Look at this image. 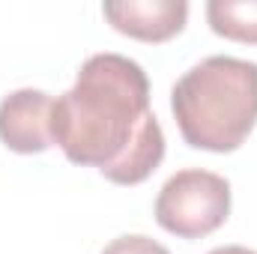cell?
<instances>
[{
	"label": "cell",
	"instance_id": "6",
	"mask_svg": "<svg viewBox=\"0 0 257 254\" xmlns=\"http://www.w3.org/2000/svg\"><path fill=\"white\" fill-rule=\"evenodd\" d=\"M165 159V132L159 126L156 114L144 123V129L138 132V138L128 144V150L123 153V159L111 168L102 171L105 180L117 183V186H138L144 183Z\"/></svg>",
	"mask_w": 257,
	"mask_h": 254
},
{
	"label": "cell",
	"instance_id": "2",
	"mask_svg": "<svg viewBox=\"0 0 257 254\" xmlns=\"http://www.w3.org/2000/svg\"><path fill=\"white\" fill-rule=\"evenodd\" d=\"M183 141L206 153H233L257 123V63L215 54L192 66L171 90Z\"/></svg>",
	"mask_w": 257,
	"mask_h": 254
},
{
	"label": "cell",
	"instance_id": "7",
	"mask_svg": "<svg viewBox=\"0 0 257 254\" xmlns=\"http://www.w3.org/2000/svg\"><path fill=\"white\" fill-rule=\"evenodd\" d=\"M206 21L212 33L230 42L257 45V0H209Z\"/></svg>",
	"mask_w": 257,
	"mask_h": 254
},
{
	"label": "cell",
	"instance_id": "3",
	"mask_svg": "<svg viewBox=\"0 0 257 254\" xmlns=\"http://www.w3.org/2000/svg\"><path fill=\"white\" fill-rule=\"evenodd\" d=\"M230 215V183L212 171H177L156 197V221L180 239L215 233Z\"/></svg>",
	"mask_w": 257,
	"mask_h": 254
},
{
	"label": "cell",
	"instance_id": "8",
	"mask_svg": "<svg viewBox=\"0 0 257 254\" xmlns=\"http://www.w3.org/2000/svg\"><path fill=\"white\" fill-rule=\"evenodd\" d=\"M102 254H171V251L165 245H159L156 239H150V236L132 233V236H120L111 245H105Z\"/></svg>",
	"mask_w": 257,
	"mask_h": 254
},
{
	"label": "cell",
	"instance_id": "9",
	"mask_svg": "<svg viewBox=\"0 0 257 254\" xmlns=\"http://www.w3.org/2000/svg\"><path fill=\"white\" fill-rule=\"evenodd\" d=\"M209 254H257V251L245 248V245H221V248H212Z\"/></svg>",
	"mask_w": 257,
	"mask_h": 254
},
{
	"label": "cell",
	"instance_id": "4",
	"mask_svg": "<svg viewBox=\"0 0 257 254\" xmlns=\"http://www.w3.org/2000/svg\"><path fill=\"white\" fill-rule=\"evenodd\" d=\"M0 141L21 156L54 147V99L45 90H15L0 102Z\"/></svg>",
	"mask_w": 257,
	"mask_h": 254
},
{
	"label": "cell",
	"instance_id": "1",
	"mask_svg": "<svg viewBox=\"0 0 257 254\" xmlns=\"http://www.w3.org/2000/svg\"><path fill=\"white\" fill-rule=\"evenodd\" d=\"M150 111V81L123 54L87 57L72 90L54 99V144L75 165L111 168L138 138Z\"/></svg>",
	"mask_w": 257,
	"mask_h": 254
},
{
	"label": "cell",
	"instance_id": "5",
	"mask_svg": "<svg viewBox=\"0 0 257 254\" xmlns=\"http://www.w3.org/2000/svg\"><path fill=\"white\" fill-rule=\"evenodd\" d=\"M117 33L138 42H168L189 21L186 0H120L102 6Z\"/></svg>",
	"mask_w": 257,
	"mask_h": 254
}]
</instances>
